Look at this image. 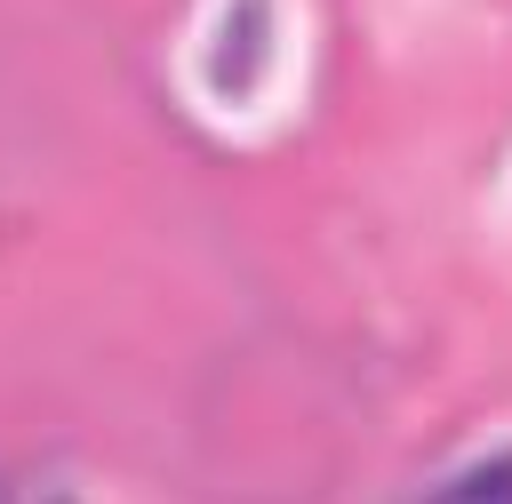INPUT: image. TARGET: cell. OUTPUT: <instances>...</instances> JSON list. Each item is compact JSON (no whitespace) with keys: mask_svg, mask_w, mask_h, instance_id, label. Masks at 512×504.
Wrapping results in <instances>:
<instances>
[{"mask_svg":"<svg viewBox=\"0 0 512 504\" xmlns=\"http://www.w3.org/2000/svg\"><path fill=\"white\" fill-rule=\"evenodd\" d=\"M448 496H512V456H496L488 472H464V480H448Z\"/></svg>","mask_w":512,"mask_h":504,"instance_id":"1","label":"cell"}]
</instances>
